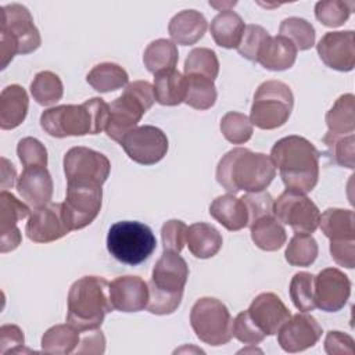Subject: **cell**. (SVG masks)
Returning <instances> with one entry per match:
<instances>
[{
	"instance_id": "6da1fadb",
	"label": "cell",
	"mask_w": 355,
	"mask_h": 355,
	"mask_svg": "<svg viewBox=\"0 0 355 355\" xmlns=\"http://www.w3.org/2000/svg\"><path fill=\"white\" fill-rule=\"evenodd\" d=\"M276 176L272 158L244 147L227 151L218 162L216 180L230 194L241 190L255 193L265 190Z\"/></svg>"
},
{
	"instance_id": "7a4b0ae2",
	"label": "cell",
	"mask_w": 355,
	"mask_h": 355,
	"mask_svg": "<svg viewBox=\"0 0 355 355\" xmlns=\"http://www.w3.org/2000/svg\"><path fill=\"white\" fill-rule=\"evenodd\" d=\"M319 155L309 140L297 135L277 140L270 150L286 189L304 194L312 191L319 180Z\"/></svg>"
},
{
	"instance_id": "3957f363",
	"label": "cell",
	"mask_w": 355,
	"mask_h": 355,
	"mask_svg": "<svg viewBox=\"0 0 355 355\" xmlns=\"http://www.w3.org/2000/svg\"><path fill=\"white\" fill-rule=\"evenodd\" d=\"M110 107L93 97L82 104H62L44 110L40 115V126L53 137L97 135L105 129Z\"/></svg>"
},
{
	"instance_id": "277c9868",
	"label": "cell",
	"mask_w": 355,
	"mask_h": 355,
	"mask_svg": "<svg viewBox=\"0 0 355 355\" xmlns=\"http://www.w3.org/2000/svg\"><path fill=\"white\" fill-rule=\"evenodd\" d=\"M110 283L100 276H83L68 291L67 320L80 333L98 329L114 306L110 300Z\"/></svg>"
},
{
	"instance_id": "5b68a950",
	"label": "cell",
	"mask_w": 355,
	"mask_h": 355,
	"mask_svg": "<svg viewBox=\"0 0 355 355\" xmlns=\"http://www.w3.org/2000/svg\"><path fill=\"white\" fill-rule=\"evenodd\" d=\"M189 279V266L178 252L164 251L155 262L148 282L147 311L154 315L173 313L183 298Z\"/></svg>"
},
{
	"instance_id": "8992f818",
	"label": "cell",
	"mask_w": 355,
	"mask_h": 355,
	"mask_svg": "<svg viewBox=\"0 0 355 355\" xmlns=\"http://www.w3.org/2000/svg\"><path fill=\"white\" fill-rule=\"evenodd\" d=\"M40 44V33L25 6L11 3L0 8L1 69L7 68L15 54L33 53Z\"/></svg>"
},
{
	"instance_id": "52a82bcc",
	"label": "cell",
	"mask_w": 355,
	"mask_h": 355,
	"mask_svg": "<svg viewBox=\"0 0 355 355\" xmlns=\"http://www.w3.org/2000/svg\"><path fill=\"white\" fill-rule=\"evenodd\" d=\"M155 101L153 85L147 80H135L128 83L123 93L118 96L110 107L105 133L110 139L121 140L140 122L141 116Z\"/></svg>"
},
{
	"instance_id": "ba28073f",
	"label": "cell",
	"mask_w": 355,
	"mask_h": 355,
	"mask_svg": "<svg viewBox=\"0 0 355 355\" xmlns=\"http://www.w3.org/2000/svg\"><path fill=\"white\" fill-rule=\"evenodd\" d=\"M157 247L153 230L137 220L114 223L107 234V250L119 262L139 265L148 259Z\"/></svg>"
},
{
	"instance_id": "9c48e42d",
	"label": "cell",
	"mask_w": 355,
	"mask_h": 355,
	"mask_svg": "<svg viewBox=\"0 0 355 355\" xmlns=\"http://www.w3.org/2000/svg\"><path fill=\"white\" fill-rule=\"evenodd\" d=\"M293 107L294 96L290 86L280 80H266L254 94L250 121L259 129L272 130L287 122Z\"/></svg>"
},
{
	"instance_id": "30bf717a",
	"label": "cell",
	"mask_w": 355,
	"mask_h": 355,
	"mask_svg": "<svg viewBox=\"0 0 355 355\" xmlns=\"http://www.w3.org/2000/svg\"><path fill=\"white\" fill-rule=\"evenodd\" d=\"M190 324L196 336L212 347L225 345L233 337V318L227 306L214 297H202L194 302Z\"/></svg>"
},
{
	"instance_id": "8fae6325",
	"label": "cell",
	"mask_w": 355,
	"mask_h": 355,
	"mask_svg": "<svg viewBox=\"0 0 355 355\" xmlns=\"http://www.w3.org/2000/svg\"><path fill=\"white\" fill-rule=\"evenodd\" d=\"M101 186L93 180H67V196L61 204L64 220L71 232L86 227L97 218L103 204Z\"/></svg>"
},
{
	"instance_id": "7c38bea8",
	"label": "cell",
	"mask_w": 355,
	"mask_h": 355,
	"mask_svg": "<svg viewBox=\"0 0 355 355\" xmlns=\"http://www.w3.org/2000/svg\"><path fill=\"white\" fill-rule=\"evenodd\" d=\"M273 216L295 233L312 234L319 227L320 212L306 194L286 189L273 201Z\"/></svg>"
},
{
	"instance_id": "4fadbf2b",
	"label": "cell",
	"mask_w": 355,
	"mask_h": 355,
	"mask_svg": "<svg viewBox=\"0 0 355 355\" xmlns=\"http://www.w3.org/2000/svg\"><path fill=\"white\" fill-rule=\"evenodd\" d=\"M119 144L126 155L140 165H154L159 162L169 148L166 135L153 125L135 128Z\"/></svg>"
},
{
	"instance_id": "5bb4252c",
	"label": "cell",
	"mask_w": 355,
	"mask_h": 355,
	"mask_svg": "<svg viewBox=\"0 0 355 355\" xmlns=\"http://www.w3.org/2000/svg\"><path fill=\"white\" fill-rule=\"evenodd\" d=\"M111 171L110 159L100 151L87 147H72L64 155L67 180H93L104 183Z\"/></svg>"
},
{
	"instance_id": "9a60e30c",
	"label": "cell",
	"mask_w": 355,
	"mask_h": 355,
	"mask_svg": "<svg viewBox=\"0 0 355 355\" xmlns=\"http://www.w3.org/2000/svg\"><path fill=\"white\" fill-rule=\"evenodd\" d=\"M322 337V327L308 312L290 316L277 331V343L286 352H301L313 347Z\"/></svg>"
},
{
	"instance_id": "2e32d148",
	"label": "cell",
	"mask_w": 355,
	"mask_h": 355,
	"mask_svg": "<svg viewBox=\"0 0 355 355\" xmlns=\"http://www.w3.org/2000/svg\"><path fill=\"white\" fill-rule=\"evenodd\" d=\"M351 294L348 276L337 268H326L315 276V304L324 312L344 308Z\"/></svg>"
},
{
	"instance_id": "e0dca14e",
	"label": "cell",
	"mask_w": 355,
	"mask_h": 355,
	"mask_svg": "<svg viewBox=\"0 0 355 355\" xmlns=\"http://www.w3.org/2000/svg\"><path fill=\"white\" fill-rule=\"evenodd\" d=\"M69 232L64 220L61 202H49L33 209L25 226L26 237L33 243H51Z\"/></svg>"
},
{
	"instance_id": "ac0fdd59",
	"label": "cell",
	"mask_w": 355,
	"mask_h": 355,
	"mask_svg": "<svg viewBox=\"0 0 355 355\" xmlns=\"http://www.w3.org/2000/svg\"><path fill=\"white\" fill-rule=\"evenodd\" d=\"M320 60L331 69L348 72L355 65V35L352 31L327 32L316 46Z\"/></svg>"
},
{
	"instance_id": "d6986e66",
	"label": "cell",
	"mask_w": 355,
	"mask_h": 355,
	"mask_svg": "<svg viewBox=\"0 0 355 355\" xmlns=\"http://www.w3.org/2000/svg\"><path fill=\"white\" fill-rule=\"evenodd\" d=\"M251 320L265 334H277L283 323L291 316L288 308L275 293H261L247 309Z\"/></svg>"
},
{
	"instance_id": "ffe728a7",
	"label": "cell",
	"mask_w": 355,
	"mask_h": 355,
	"mask_svg": "<svg viewBox=\"0 0 355 355\" xmlns=\"http://www.w3.org/2000/svg\"><path fill=\"white\" fill-rule=\"evenodd\" d=\"M110 300L119 312H139L147 306L148 283L139 276H119L110 283Z\"/></svg>"
},
{
	"instance_id": "44dd1931",
	"label": "cell",
	"mask_w": 355,
	"mask_h": 355,
	"mask_svg": "<svg viewBox=\"0 0 355 355\" xmlns=\"http://www.w3.org/2000/svg\"><path fill=\"white\" fill-rule=\"evenodd\" d=\"M17 191L33 209L47 205L53 197V179L47 168H24L17 180Z\"/></svg>"
},
{
	"instance_id": "7402d4cb",
	"label": "cell",
	"mask_w": 355,
	"mask_h": 355,
	"mask_svg": "<svg viewBox=\"0 0 355 355\" xmlns=\"http://www.w3.org/2000/svg\"><path fill=\"white\" fill-rule=\"evenodd\" d=\"M207 19L197 10H183L175 14L168 25L172 42L182 46L196 44L207 32Z\"/></svg>"
},
{
	"instance_id": "603a6c76",
	"label": "cell",
	"mask_w": 355,
	"mask_h": 355,
	"mask_svg": "<svg viewBox=\"0 0 355 355\" xmlns=\"http://www.w3.org/2000/svg\"><path fill=\"white\" fill-rule=\"evenodd\" d=\"M29 98L19 85H10L0 94V128L10 130L18 128L26 118Z\"/></svg>"
},
{
	"instance_id": "cb8c5ba5",
	"label": "cell",
	"mask_w": 355,
	"mask_h": 355,
	"mask_svg": "<svg viewBox=\"0 0 355 355\" xmlns=\"http://www.w3.org/2000/svg\"><path fill=\"white\" fill-rule=\"evenodd\" d=\"M295 46L284 36H269L263 43L257 62L269 71L290 69L297 60Z\"/></svg>"
},
{
	"instance_id": "d4e9b609",
	"label": "cell",
	"mask_w": 355,
	"mask_h": 355,
	"mask_svg": "<svg viewBox=\"0 0 355 355\" xmlns=\"http://www.w3.org/2000/svg\"><path fill=\"white\" fill-rule=\"evenodd\" d=\"M209 215L230 232L248 226V211L243 200L230 193L219 196L211 202Z\"/></svg>"
},
{
	"instance_id": "484cf974",
	"label": "cell",
	"mask_w": 355,
	"mask_h": 355,
	"mask_svg": "<svg viewBox=\"0 0 355 355\" xmlns=\"http://www.w3.org/2000/svg\"><path fill=\"white\" fill-rule=\"evenodd\" d=\"M244 29L245 24L243 18L233 10H222L214 17L209 25V32L214 42L225 49H237Z\"/></svg>"
},
{
	"instance_id": "4316f807",
	"label": "cell",
	"mask_w": 355,
	"mask_h": 355,
	"mask_svg": "<svg viewBox=\"0 0 355 355\" xmlns=\"http://www.w3.org/2000/svg\"><path fill=\"white\" fill-rule=\"evenodd\" d=\"M186 244L189 251L200 259L212 258L219 252L223 244L222 234L212 225L197 222L187 227Z\"/></svg>"
},
{
	"instance_id": "83f0119b",
	"label": "cell",
	"mask_w": 355,
	"mask_h": 355,
	"mask_svg": "<svg viewBox=\"0 0 355 355\" xmlns=\"http://www.w3.org/2000/svg\"><path fill=\"white\" fill-rule=\"evenodd\" d=\"M154 96L161 105H179L186 97V78L179 71L168 69L154 75Z\"/></svg>"
},
{
	"instance_id": "f1b7e54d",
	"label": "cell",
	"mask_w": 355,
	"mask_h": 355,
	"mask_svg": "<svg viewBox=\"0 0 355 355\" xmlns=\"http://www.w3.org/2000/svg\"><path fill=\"white\" fill-rule=\"evenodd\" d=\"M250 233L254 244L263 251H277L287 240L286 229L273 215L254 220L250 225Z\"/></svg>"
},
{
	"instance_id": "f546056e",
	"label": "cell",
	"mask_w": 355,
	"mask_h": 355,
	"mask_svg": "<svg viewBox=\"0 0 355 355\" xmlns=\"http://www.w3.org/2000/svg\"><path fill=\"white\" fill-rule=\"evenodd\" d=\"M330 136L351 135L355 130V97L352 93L340 96L326 114Z\"/></svg>"
},
{
	"instance_id": "4dcf8cb0",
	"label": "cell",
	"mask_w": 355,
	"mask_h": 355,
	"mask_svg": "<svg viewBox=\"0 0 355 355\" xmlns=\"http://www.w3.org/2000/svg\"><path fill=\"white\" fill-rule=\"evenodd\" d=\"M319 226L330 240H355V215L351 209L327 208L320 215Z\"/></svg>"
},
{
	"instance_id": "1f68e13d",
	"label": "cell",
	"mask_w": 355,
	"mask_h": 355,
	"mask_svg": "<svg viewBox=\"0 0 355 355\" xmlns=\"http://www.w3.org/2000/svg\"><path fill=\"white\" fill-rule=\"evenodd\" d=\"M86 82L98 93H110L128 86V72L115 62L94 65L86 75Z\"/></svg>"
},
{
	"instance_id": "d6a6232c",
	"label": "cell",
	"mask_w": 355,
	"mask_h": 355,
	"mask_svg": "<svg viewBox=\"0 0 355 355\" xmlns=\"http://www.w3.org/2000/svg\"><path fill=\"white\" fill-rule=\"evenodd\" d=\"M179 53L172 40L157 39L153 40L144 50L143 62L148 72L157 75L162 71L173 69L178 64Z\"/></svg>"
},
{
	"instance_id": "836d02e7",
	"label": "cell",
	"mask_w": 355,
	"mask_h": 355,
	"mask_svg": "<svg viewBox=\"0 0 355 355\" xmlns=\"http://www.w3.org/2000/svg\"><path fill=\"white\" fill-rule=\"evenodd\" d=\"M80 343V331L72 324H55L42 337V349L47 354H73Z\"/></svg>"
},
{
	"instance_id": "e575fe53",
	"label": "cell",
	"mask_w": 355,
	"mask_h": 355,
	"mask_svg": "<svg viewBox=\"0 0 355 355\" xmlns=\"http://www.w3.org/2000/svg\"><path fill=\"white\" fill-rule=\"evenodd\" d=\"M186 97L184 103L194 110H209L218 97L214 80L201 75H184Z\"/></svg>"
},
{
	"instance_id": "d590c367",
	"label": "cell",
	"mask_w": 355,
	"mask_h": 355,
	"mask_svg": "<svg viewBox=\"0 0 355 355\" xmlns=\"http://www.w3.org/2000/svg\"><path fill=\"white\" fill-rule=\"evenodd\" d=\"M31 94L40 105H51L61 100L64 86L60 76L51 71H42L35 75L31 83Z\"/></svg>"
},
{
	"instance_id": "8d00e7d4",
	"label": "cell",
	"mask_w": 355,
	"mask_h": 355,
	"mask_svg": "<svg viewBox=\"0 0 355 355\" xmlns=\"http://www.w3.org/2000/svg\"><path fill=\"white\" fill-rule=\"evenodd\" d=\"M319 248L316 240L312 234L295 233L293 239L288 241L287 248L284 251V258L291 266H311L316 257Z\"/></svg>"
},
{
	"instance_id": "74e56055",
	"label": "cell",
	"mask_w": 355,
	"mask_h": 355,
	"mask_svg": "<svg viewBox=\"0 0 355 355\" xmlns=\"http://www.w3.org/2000/svg\"><path fill=\"white\" fill-rule=\"evenodd\" d=\"M219 73L216 53L208 47L193 49L184 61V75H201L211 80Z\"/></svg>"
},
{
	"instance_id": "f35d334b",
	"label": "cell",
	"mask_w": 355,
	"mask_h": 355,
	"mask_svg": "<svg viewBox=\"0 0 355 355\" xmlns=\"http://www.w3.org/2000/svg\"><path fill=\"white\" fill-rule=\"evenodd\" d=\"M279 35L287 37L297 50H308L315 44V28L300 17H290L282 21Z\"/></svg>"
},
{
	"instance_id": "ab89813d",
	"label": "cell",
	"mask_w": 355,
	"mask_h": 355,
	"mask_svg": "<svg viewBox=\"0 0 355 355\" xmlns=\"http://www.w3.org/2000/svg\"><path fill=\"white\" fill-rule=\"evenodd\" d=\"M290 297L301 312H312L315 304V276L309 272H298L290 282Z\"/></svg>"
},
{
	"instance_id": "60d3db41",
	"label": "cell",
	"mask_w": 355,
	"mask_h": 355,
	"mask_svg": "<svg viewBox=\"0 0 355 355\" xmlns=\"http://www.w3.org/2000/svg\"><path fill=\"white\" fill-rule=\"evenodd\" d=\"M29 216V207L14 194L3 190L0 193V236L17 229V222Z\"/></svg>"
},
{
	"instance_id": "b9f144b4",
	"label": "cell",
	"mask_w": 355,
	"mask_h": 355,
	"mask_svg": "<svg viewBox=\"0 0 355 355\" xmlns=\"http://www.w3.org/2000/svg\"><path fill=\"white\" fill-rule=\"evenodd\" d=\"M220 132L227 141L233 144H244L252 136V123L247 115L229 111L220 119Z\"/></svg>"
},
{
	"instance_id": "7bdbcfd3",
	"label": "cell",
	"mask_w": 355,
	"mask_h": 355,
	"mask_svg": "<svg viewBox=\"0 0 355 355\" xmlns=\"http://www.w3.org/2000/svg\"><path fill=\"white\" fill-rule=\"evenodd\" d=\"M352 8H354L352 1L323 0V1L316 3L315 17L324 26L337 28V26H341L349 18Z\"/></svg>"
},
{
	"instance_id": "ee69618b",
	"label": "cell",
	"mask_w": 355,
	"mask_h": 355,
	"mask_svg": "<svg viewBox=\"0 0 355 355\" xmlns=\"http://www.w3.org/2000/svg\"><path fill=\"white\" fill-rule=\"evenodd\" d=\"M323 141L329 147V153L331 155V159L337 165L354 169V166H355V161H354L355 137H354V133L344 135V136L324 135Z\"/></svg>"
},
{
	"instance_id": "f6af8a7d",
	"label": "cell",
	"mask_w": 355,
	"mask_h": 355,
	"mask_svg": "<svg viewBox=\"0 0 355 355\" xmlns=\"http://www.w3.org/2000/svg\"><path fill=\"white\" fill-rule=\"evenodd\" d=\"M269 36H270L269 32L261 25H254V24L245 25L241 42L237 47L239 54L248 61L257 62L258 54Z\"/></svg>"
},
{
	"instance_id": "bcb514c9",
	"label": "cell",
	"mask_w": 355,
	"mask_h": 355,
	"mask_svg": "<svg viewBox=\"0 0 355 355\" xmlns=\"http://www.w3.org/2000/svg\"><path fill=\"white\" fill-rule=\"evenodd\" d=\"M17 154L24 168L47 165V150L43 143L35 137L21 139L17 146Z\"/></svg>"
},
{
	"instance_id": "7dc6e473",
	"label": "cell",
	"mask_w": 355,
	"mask_h": 355,
	"mask_svg": "<svg viewBox=\"0 0 355 355\" xmlns=\"http://www.w3.org/2000/svg\"><path fill=\"white\" fill-rule=\"evenodd\" d=\"M161 239L164 251L180 252L186 244L187 226L179 219L166 220L161 227Z\"/></svg>"
},
{
	"instance_id": "c3c4849f",
	"label": "cell",
	"mask_w": 355,
	"mask_h": 355,
	"mask_svg": "<svg viewBox=\"0 0 355 355\" xmlns=\"http://www.w3.org/2000/svg\"><path fill=\"white\" fill-rule=\"evenodd\" d=\"M241 200L248 211V225H251L254 220H257L262 216L273 215V201L275 200L265 190L255 191V193H247Z\"/></svg>"
},
{
	"instance_id": "681fc988",
	"label": "cell",
	"mask_w": 355,
	"mask_h": 355,
	"mask_svg": "<svg viewBox=\"0 0 355 355\" xmlns=\"http://www.w3.org/2000/svg\"><path fill=\"white\" fill-rule=\"evenodd\" d=\"M233 337H236L240 343L255 345L263 341L266 337L251 320L247 311L240 312L236 319H233Z\"/></svg>"
},
{
	"instance_id": "f907efd6",
	"label": "cell",
	"mask_w": 355,
	"mask_h": 355,
	"mask_svg": "<svg viewBox=\"0 0 355 355\" xmlns=\"http://www.w3.org/2000/svg\"><path fill=\"white\" fill-rule=\"evenodd\" d=\"M324 351L329 355H354V338L347 333L331 330L326 334Z\"/></svg>"
},
{
	"instance_id": "816d5d0a",
	"label": "cell",
	"mask_w": 355,
	"mask_h": 355,
	"mask_svg": "<svg viewBox=\"0 0 355 355\" xmlns=\"http://www.w3.org/2000/svg\"><path fill=\"white\" fill-rule=\"evenodd\" d=\"M330 254L336 263L352 269L355 265V240H330Z\"/></svg>"
},
{
	"instance_id": "f5cc1de1",
	"label": "cell",
	"mask_w": 355,
	"mask_h": 355,
	"mask_svg": "<svg viewBox=\"0 0 355 355\" xmlns=\"http://www.w3.org/2000/svg\"><path fill=\"white\" fill-rule=\"evenodd\" d=\"M24 331L17 324H3L0 327V352H19L24 347Z\"/></svg>"
},
{
	"instance_id": "db71d44e",
	"label": "cell",
	"mask_w": 355,
	"mask_h": 355,
	"mask_svg": "<svg viewBox=\"0 0 355 355\" xmlns=\"http://www.w3.org/2000/svg\"><path fill=\"white\" fill-rule=\"evenodd\" d=\"M85 333L83 337H80V343L75 352L78 354H103L105 349V337L101 330H87L82 331Z\"/></svg>"
},
{
	"instance_id": "11a10c76",
	"label": "cell",
	"mask_w": 355,
	"mask_h": 355,
	"mask_svg": "<svg viewBox=\"0 0 355 355\" xmlns=\"http://www.w3.org/2000/svg\"><path fill=\"white\" fill-rule=\"evenodd\" d=\"M21 241H22V236H21V232H19L18 227L12 232L1 234L0 236V251L3 254L8 252V251H12L21 244Z\"/></svg>"
},
{
	"instance_id": "9f6ffc18",
	"label": "cell",
	"mask_w": 355,
	"mask_h": 355,
	"mask_svg": "<svg viewBox=\"0 0 355 355\" xmlns=\"http://www.w3.org/2000/svg\"><path fill=\"white\" fill-rule=\"evenodd\" d=\"M17 178V171L14 165L4 157H1V189H10L12 187Z\"/></svg>"
}]
</instances>
